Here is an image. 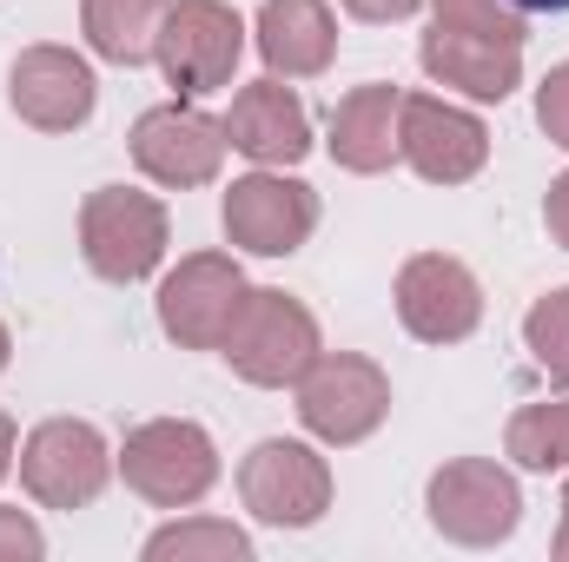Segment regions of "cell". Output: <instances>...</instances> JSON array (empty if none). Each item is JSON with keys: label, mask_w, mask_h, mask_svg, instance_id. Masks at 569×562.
Instances as JSON below:
<instances>
[{"label": "cell", "mask_w": 569, "mask_h": 562, "mask_svg": "<svg viewBox=\"0 0 569 562\" xmlns=\"http://www.w3.org/2000/svg\"><path fill=\"white\" fill-rule=\"evenodd\" d=\"M318 351H325V338H318L311 304H298L291 291H272V284L246 291V304H239V318H232V331L219 344V358L232 364V378H246L259 391L298 384Z\"/></svg>", "instance_id": "6da1fadb"}, {"label": "cell", "mask_w": 569, "mask_h": 562, "mask_svg": "<svg viewBox=\"0 0 569 562\" xmlns=\"http://www.w3.org/2000/svg\"><path fill=\"white\" fill-rule=\"evenodd\" d=\"M113 463H120L127 490L146 496L152 510H192V503H206L212 483H219V443H212L206 423H192V418L133 423Z\"/></svg>", "instance_id": "7a4b0ae2"}, {"label": "cell", "mask_w": 569, "mask_h": 562, "mask_svg": "<svg viewBox=\"0 0 569 562\" xmlns=\"http://www.w3.org/2000/svg\"><path fill=\"white\" fill-rule=\"evenodd\" d=\"M425 510H430V530L443 543H457V550H497L523 523V490L490 456H450L443 470H430Z\"/></svg>", "instance_id": "3957f363"}, {"label": "cell", "mask_w": 569, "mask_h": 562, "mask_svg": "<svg viewBox=\"0 0 569 562\" xmlns=\"http://www.w3.org/2000/svg\"><path fill=\"white\" fill-rule=\"evenodd\" d=\"M166 205L140 185H100L80 205V252L93 265V279L107 284H140L166 265Z\"/></svg>", "instance_id": "277c9868"}, {"label": "cell", "mask_w": 569, "mask_h": 562, "mask_svg": "<svg viewBox=\"0 0 569 562\" xmlns=\"http://www.w3.org/2000/svg\"><path fill=\"white\" fill-rule=\"evenodd\" d=\"M291 391H298V423L331 450L365 443L391 418V378H385V364H371L358 351H318Z\"/></svg>", "instance_id": "5b68a950"}, {"label": "cell", "mask_w": 569, "mask_h": 562, "mask_svg": "<svg viewBox=\"0 0 569 562\" xmlns=\"http://www.w3.org/2000/svg\"><path fill=\"white\" fill-rule=\"evenodd\" d=\"M246 20L226 7V0H172L166 27H159V73L179 100H206V93H226L232 73H239V53H246Z\"/></svg>", "instance_id": "8992f818"}, {"label": "cell", "mask_w": 569, "mask_h": 562, "mask_svg": "<svg viewBox=\"0 0 569 562\" xmlns=\"http://www.w3.org/2000/svg\"><path fill=\"white\" fill-rule=\"evenodd\" d=\"M113 450L87 418H47L20 443V490L40 510H87L113 483Z\"/></svg>", "instance_id": "52a82bcc"}, {"label": "cell", "mask_w": 569, "mask_h": 562, "mask_svg": "<svg viewBox=\"0 0 569 562\" xmlns=\"http://www.w3.org/2000/svg\"><path fill=\"white\" fill-rule=\"evenodd\" d=\"M246 272L232 252H192L159 279V331L179 351H219L239 304H246Z\"/></svg>", "instance_id": "ba28073f"}, {"label": "cell", "mask_w": 569, "mask_h": 562, "mask_svg": "<svg viewBox=\"0 0 569 562\" xmlns=\"http://www.w3.org/2000/svg\"><path fill=\"white\" fill-rule=\"evenodd\" d=\"M226 239L252 259H291L311 232H318V192L305 179H291L284 165H259L246 179H232L226 205Z\"/></svg>", "instance_id": "9c48e42d"}, {"label": "cell", "mask_w": 569, "mask_h": 562, "mask_svg": "<svg viewBox=\"0 0 569 562\" xmlns=\"http://www.w3.org/2000/svg\"><path fill=\"white\" fill-rule=\"evenodd\" d=\"M239 496L272 530H311L331 510V463L298 436H266L239 463Z\"/></svg>", "instance_id": "30bf717a"}, {"label": "cell", "mask_w": 569, "mask_h": 562, "mask_svg": "<svg viewBox=\"0 0 569 562\" xmlns=\"http://www.w3.org/2000/svg\"><path fill=\"white\" fill-rule=\"evenodd\" d=\"M398 324L418 344H463L483 324V284L450 252H418L398 265Z\"/></svg>", "instance_id": "8fae6325"}, {"label": "cell", "mask_w": 569, "mask_h": 562, "mask_svg": "<svg viewBox=\"0 0 569 562\" xmlns=\"http://www.w3.org/2000/svg\"><path fill=\"white\" fill-rule=\"evenodd\" d=\"M398 159L430 185H463L490 159V127L470 107H450L437 93H405V107H398Z\"/></svg>", "instance_id": "7c38bea8"}, {"label": "cell", "mask_w": 569, "mask_h": 562, "mask_svg": "<svg viewBox=\"0 0 569 562\" xmlns=\"http://www.w3.org/2000/svg\"><path fill=\"white\" fill-rule=\"evenodd\" d=\"M133 165L166 192L212 185L219 165H226V120H212V113H199L186 100L152 107V113L133 120Z\"/></svg>", "instance_id": "4fadbf2b"}, {"label": "cell", "mask_w": 569, "mask_h": 562, "mask_svg": "<svg viewBox=\"0 0 569 562\" xmlns=\"http://www.w3.org/2000/svg\"><path fill=\"white\" fill-rule=\"evenodd\" d=\"M7 100L33 133H80L100 107V80L73 47H27L7 73Z\"/></svg>", "instance_id": "5bb4252c"}, {"label": "cell", "mask_w": 569, "mask_h": 562, "mask_svg": "<svg viewBox=\"0 0 569 562\" xmlns=\"http://www.w3.org/2000/svg\"><path fill=\"white\" fill-rule=\"evenodd\" d=\"M226 145L246 152L252 165H298L311 152V113H305V100L284 87L279 73H266V80L232 93Z\"/></svg>", "instance_id": "9a60e30c"}, {"label": "cell", "mask_w": 569, "mask_h": 562, "mask_svg": "<svg viewBox=\"0 0 569 562\" xmlns=\"http://www.w3.org/2000/svg\"><path fill=\"white\" fill-rule=\"evenodd\" d=\"M425 73L437 87H457L463 100H510L523 87V47L510 40H483V33H457V27H437L430 20L425 47H418Z\"/></svg>", "instance_id": "2e32d148"}, {"label": "cell", "mask_w": 569, "mask_h": 562, "mask_svg": "<svg viewBox=\"0 0 569 562\" xmlns=\"http://www.w3.org/2000/svg\"><path fill=\"white\" fill-rule=\"evenodd\" d=\"M252 47H259L266 73L318 80L338 60V13L325 0H266L252 20Z\"/></svg>", "instance_id": "e0dca14e"}, {"label": "cell", "mask_w": 569, "mask_h": 562, "mask_svg": "<svg viewBox=\"0 0 569 562\" xmlns=\"http://www.w3.org/2000/svg\"><path fill=\"white\" fill-rule=\"evenodd\" d=\"M398 107H405V93L385 87V80L351 87V93L331 107V140H325L331 159H338L345 172H358V179L391 172V159H398Z\"/></svg>", "instance_id": "ac0fdd59"}, {"label": "cell", "mask_w": 569, "mask_h": 562, "mask_svg": "<svg viewBox=\"0 0 569 562\" xmlns=\"http://www.w3.org/2000/svg\"><path fill=\"white\" fill-rule=\"evenodd\" d=\"M172 0H80V33L100 60L113 67H146L159 53V27H166Z\"/></svg>", "instance_id": "d6986e66"}, {"label": "cell", "mask_w": 569, "mask_h": 562, "mask_svg": "<svg viewBox=\"0 0 569 562\" xmlns=\"http://www.w3.org/2000/svg\"><path fill=\"white\" fill-rule=\"evenodd\" d=\"M146 562H252V536L226 516H179L146 536Z\"/></svg>", "instance_id": "ffe728a7"}, {"label": "cell", "mask_w": 569, "mask_h": 562, "mask_svg": "<svg viewBox=\"0 0 569 562\" xmlns=\"http://www.w3.org/2000/svg\"><path fill=\"white\" fill-rule=\"evenodd\" d=\"M503 456L530 476H550V470H569V398H550V404H523L510 430H503Z\"/></svg>", "instance_id": "44dd1931"}, {"label": "cell", "mask_w": 569, "mask_h": 562, "mask_svg": "<svg viewBox=\"0 0 569 562\" xmlns=\"http://www.w3.org/2000/svg\"><path fill=\"white\" fill-rule=\"evenodd\" d=\"M523 351L537 358V371L550 384H569V284L563 291H543L523 311Z\"/></svg>", "instance_id": "7402d4cb"}, {"label": "cell", "mask_w": 569, "mask_h": 562, "mask_svg": "<svg viewBox=\"0 0 569 562\" xmlns=\"http://www.w3.org/2000/svg\"><path fill=\"white\" fill-rule=\"evenodd\" d=\"M430 20L437 27H457V33H483V40H510L523 47V13L510 0H430Z\"/></svg>", "instance_id": "603a6c76"}, {"label": "cell", "mask_w": 569, "mask_h": 562, "mask_svg": "<svg viewBox=\"0 0 569 562\" xmlns=\"http://www.w3.org/2000/svg\"><path fill=\"white\" fill-rule=\"evenodd\" d=\"M537 127L550 133V145H563L569 152V60L563 67H550L543 87H537Z\"/></svg>", "instance_id": "cb8c5ba5"}, {"label": "cell", "mask_w": 569, "mask_h": 562, "mask_svg": "<svg viewBox=\"0 0 569 562\" xmlns=\"http://www.w3.org/2000/svg\"><path fill=\"white\" fill-rule=\"evenodd\" d=\"M40 556H47V536H40V523H33L27 510L0 503V562H40Z\"/></svg>", "instance_id": "d4e9b609"}, {"label": "cell", "mask_w": 569, "mask_h": 562, "mask_svg": "<svg viewBox=\"0 0 569 562\" xmlns=\"http://www.w3.org/2000/svg\"><path fill=\"white\" fill-rule=\"evenodd\" d=\"M543 225H550V239L569 252V172L563 179H550V199H543Z\"/></svg>", "instance_id": "484cf974"}, {"label": "cell", "mask_w": 569, "mask_h": 562, "mask_svg": "<svg viewBox=\"0 0 569 562\" xmlns=\"http://www.w3.org/2000/svg\"><path fill=\"white\" fill-rule=\"evenodd\" d=\"M351 20H411L425 0H338Z\"/></svg>", "instance_id": "4316f807"}, {"label": "cell", "mask_w": 569, "mask_h": 562, "mask_svg": "<svg viewBox=\"0 0 569 562\" xmlns=\"http://www.w3.org/2000/svg\"><path fill=\"white\" fill-rule=\"evenodd\" d=\"M13 456H20V443H13V418L0 411V476L13 470Z\"/></svg>", "instance_id": "83f0119b"}, {"label": "cell", "mask_w": 569, "mask_h": 562, "mask_svg": "<svg viewBox=\"0 0 569 562\" xmlns=\"http://www.w3.org/2000/svg\"><path fill=\"white\" fill-rule=\"evenodd\" d=\"M517 13H569V0H510Z\"/></svg>", "instance_id": "f1b7e54d"}, {"label": "cell", "mask_w": 569, "mask_h": 562, "mask_svg": "<svg viewBox=\"0 0 569 562\" xmlns=\"http://www.w3.org/2000/svg\"><path fill=\"white\" fill-rule=\"evenodd\" d=\"M557 562H569V483H563V523H557Z\"/></svg>", "instance_id": "f546056e"}, {"label": "cell", "mask_w": 569, "mask_h": 562, "mask_svg": "<svg viewBox=\"0 0 569 562\" xmlns=\"http://www.w3.org/2000/svg\"><path fill=\"white\" fill-rule=\"evenodd\" d=\"M13 364V338H7V324H0V371Z\"/></svg>", "instance_id": "4dcf8cb0"}]
</instances>
